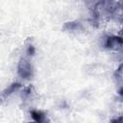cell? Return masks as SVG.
<instances>
[{"mask_svg":"<svg viewBox=\"0 0 123 123\" xmlns=\"http://www.w3.org/2000/svg\"><path fill=\"white\" fill-rule=\"evenodd\" d=\"M104 46L111 51H120L123 49V37L119 35L108 36L105 39Z\"/></svg>","mask_w":123,"mask_h":123,"instance_id":"7a4b0ae2","label":"cell"},{"mask_svg":"<svg viewBox=\"0 0 123 123\" xmlns=\"http://www.w3.org/2000/svg\"><path fill=\"white\" fill-rule=\"evenodd\" d=\"M17 74L20 78L24 80H30L33 77L34 68L31 62L26 57H22L19 60L17 64Z\"/></svg>","mask_w":123,"mask_h":123,"instance_id":"6da1fadb","label":"cell"}]
</instances>
